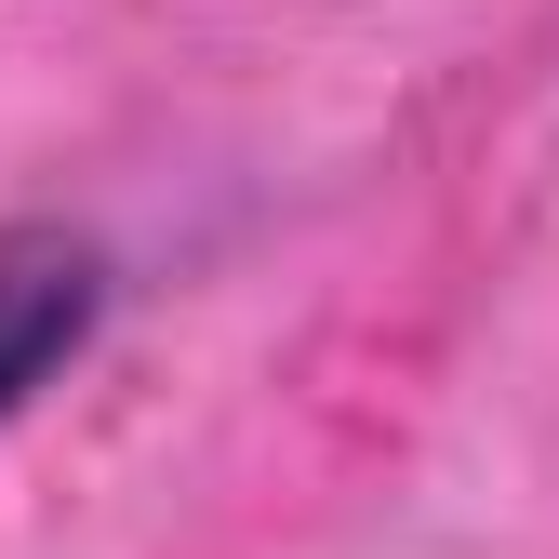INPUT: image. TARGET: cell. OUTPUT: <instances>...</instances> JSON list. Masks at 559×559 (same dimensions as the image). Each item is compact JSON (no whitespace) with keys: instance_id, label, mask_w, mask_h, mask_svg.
<instances>
[{"instance_id":"1","label":"cell","mask_w":559,"mask_h":559,"mask_svg":"<svg viewBox=\"0 0 559 559\" xmlns=\"http://www.w3.org/2000/svg\"><path fill=\"white\" fill-rule=\"evenodd\" d=\"M107 307H120V253L94 227H67V214H14L0 227V427L94 360Z\"/></svg>"}]
</instances>
